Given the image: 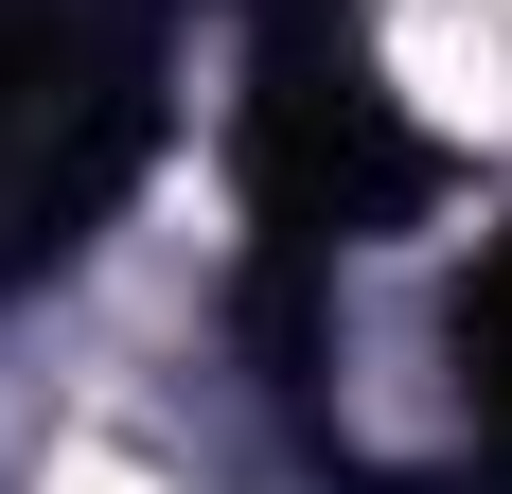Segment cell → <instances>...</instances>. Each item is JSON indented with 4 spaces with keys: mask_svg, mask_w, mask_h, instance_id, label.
Masks as SVG:
<instances>
[{
    "mask_svg": "<svg viewBox=\"0 0 512 494\" xmlns=\"http://www.w3.org/2000/svg\"><path fill=\"white\" fill-rule=\"evenodd\" d=\"M36 494H159V477H142V459H53Z\"/></svg>",
    "mask_w": 512,
    "mask_h": 494,
    "instance_id": "6da1fadb",
    "label": "cell"
}]
</instances>
